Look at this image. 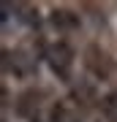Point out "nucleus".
Here are the masks:
<instances>
[{"instance_id":"f257e3e1","label":"nucleus","mask_w":117,"mask_h":122,"mask_svg":"<svg viewBox=\"0 0 117 122\" xmlns=\"http://www.w3.org/2000/svg\"><path fill=\"white\" fill-rule=\"evenodd\" d=\"M44 60L49 62V68H52V73L60 79V81H68L71 73H74V49H71L65 41H55V44L46 46V52H44Z\"/></svg>"},{"instance_id":"f03ea898","label":"nucleus","mask_w":117,"mask_h":122,"mask_svg":"<svg viewBox=\"0 0 117 122\" xmlns=\"http://www.w3.org/2000/svg\"><path fill=\"white\" fill-rule=\"evenodd\" d=\"M3 57H6L3 68L8 71V73H14V76H30L33 73V62H30L27 54H22V52H6Z\"/></svg>"},{"instance_id":"7ed1b4c3","label":"nucleus","mask_w":117,"mask_h":122,"mask_svg":"<svg viewBox=\"0 0 117 122\" xmlns=\"http://www.w3.org/2000/svg\"><path fill=\"white\" fill-rule=\"evenodd\" d=\"M52 25H55V30H60V33H71V30H79L82 19H79L74 11L57 8V11H52Z\"/></svg>"},{"instance_id":"20e7f679","label":"nucleus","mask_w":117,"mask_h":122,"mask_svg":"<svg viewBox=\"0 0 117 122\" xmlns=\"http://www.w3.org/2000/svg\"><path fill=\"white\" fill-rule=\"evenodd\" d=\"M87 68H90L95 76H106L109 73V60H106L104 52H98V46L87 49Z\"/></svg>"},{"instance_id":"39448f33","label":"nucleus","mask_w":117,"mask_h":122,"mask_svg":"<svg viewBox=\"0 0 117 122\" xmlns=\"http://www.w3.org/2000/svg\"><path fill=\"white\" fill-rule=\"evenodd\" d=\"M52 122H82V119H79V111L68 100H57L52 109Z\"/></svg>"},{"instance_id":"423d86ee","label":"nucleus","mask_w":117,"mask_h":122,"mask_svg":"<svg viewBox=\"0 0 117 122\" xmlns=\"http://www.w3.org/2000/svg\"><path fill=\"white\" fill-rule=\"evenodd\" d=\"M17 111L22 117H35V114H38V95H35V90H27L25 95H19Z\"/></svg>"}]
</instances>
